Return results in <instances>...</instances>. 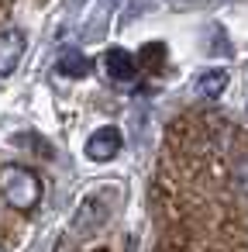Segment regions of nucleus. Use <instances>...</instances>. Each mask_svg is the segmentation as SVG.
<instances>
[{"instance_id": "f257e3e1", "label": "nucleus", "mask_w": 248, "mask_h": 252, "mask_svg": "<svg viewBox=\"0 0 248 252\" xmlns=\"http://www.w3.org/2000/svg\"><path fill=\"white\" fill-rule=\"evenodd\" d=\"M0 197H4L7 207L14 211H35L38 200H42V180L31 166H21V162H7L0 166Z\"/></svg>"}, {"instance_id": "f03ea898", "label": "nucleus", "mask_w": 248, "mask_h": 252, "mask_svg": "<svg viewBox=\"0 0 248 252\" xmlns=\"http://www.w3.org/2000/svg\"><path fill=\"white\" fill-rule=\"evenodd\" d=\"M110 204H114V193H104V190L90 193V197L76 207V214H73V231H76V235H90V231H97V228L107 221Z\"/></svg>"}, {"instance_id": "7ed1b4c3", "label": "nucleus", "mask_w": 248, "mask_h": 252, "mask_svg": "<svg viewBox=\"0 0 248 252\" xmlns=\"http://www.w3.org/2000/svg\"><path fill=\"white\" fill-rule=\"evenodd\" d=\"M100 69H104V76H107V80H114V83H131V80H135V73H138V63H135V56H131L128 49L110 45V49H104Z\"/></svg>"}, {"instance_id": "20e7f679", "label": "nucleus", "mask_w": 248, "mask_h": 252, "mask_svg": "<svg viewBox=\"0 0 248 252\" xmlns=\"http://www.w3.org/2000/svg\"><path fill=\"white\" fill-rule=\"evenodd\" d=\"M124 138H121V128L107 125V128H97L90 138H86V159L90 162H110L117 152H121Z\"/></svg>"}, {"instance_id": "39448f33", "label": "nucleus", "mask_w": 248, "mask_h": 252, "mask_svg": "<svg viewBox=\"0 0 248 252\" xmlns=\"http://www.w3.org/2000/svg\"><path fill=\"white\" fill-rule=\"evenodd\" d=\"M21 56H25V35H21L18 28L0 32V80L11 76V73L18 69Z\"/></svg>"}, {"instance_id": "423d86ee", "label": "nucleus", "mask_w": 248, "mask_h": 252, "mask_svg": "<svg viewBox=\"0 0 248 252\" xmlns=\"http://www.w3.org/2000/svg\"><path fill=\"white\" fill-rule=\"evenodd\" d=\"M55 69H59L62 76H80V80H83V76H90V73H93V63H90L83 52L69 49V52H62V56H59V66H55Z\"/></svg>"}, {"instance_id": "0eeeda50", "label": "nucleus", "mask_w": 248, "mask_h": 252, "mask_svg": "<svg viewBox=\"0 0 248 252\" xmlns=\"http://www.w3.org/2000/svg\"><path fill=\"white\" fill-rule=\"evenodd\" d=\"M224 87H227V69H207V73H200V76H196V94H200V97H207V100L220 97V94H224Z\"/></svg>"}, {"instance_id": "6e6552de", "label": "nucleus", "mask_w": 248, "mask_h": 252, "mask_svg": "<svg viewBox=\"0 0 248 252\" xmlns=\"http://www.w3.org/2000/svg\"><path fill=\"white\" fill-rule=\"evenodd\" d=\"M234 183H238V190L248 197V159H241V162L234 166Z\"/></svg>"}]
</instances>
